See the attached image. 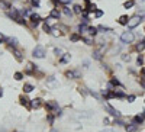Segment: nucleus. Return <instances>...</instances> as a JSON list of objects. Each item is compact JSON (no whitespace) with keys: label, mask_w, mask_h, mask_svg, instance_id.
Returning <instances> with one entry per match:
<instances>
[{"label":"nucleus","mask_w":145,"mask_h":132,"mask_svg":"<svg viewBox=\"0 0 145 132\" xmlns=\"http://www.w3.org/2000/svg\"><path fill=\"white\" fill-rule=\"evenodd\" d=\"M45 54H47V51H45V48H44L42 45H36L32 51V55L35 58H44Z\"/></svg>","instance_id":"1"},{"label":"nucleus","mask_w":145,"mask_h":132,"mask_svg":"<svg viewBox=\"0 0 145 132\" xmlns=\"http://www.w3.org/2000/svg\"><path fill=\"white\" fill-rule=\"evenodd\" d=\"M141 22H142V16H138V15H136V16H133V17H131V19H129L128 28H129V29H133V28H136Z\"/></svg>","instance_id":"2"},{"label":"nucleus","mask_w":145,"mask_h":132,"mask_svg":"<svg viewBox=\"0 0 145 132\" xmlns=\"http://www.w3.org/2000/svg\"><path fill=\"white\" fill-rule=\"evenodd\" d=\"M133 39H135V36H133V33L132 32H123L120 35V41L123 42V44H131V42H133Z\"/></svg>","instance_id":"3"},{"label":"nucleus","mask_w":145,"mask_h":132,"mask_svg":"<svg viewBox=\"0 0 145 132\" xmlns=\"http://www.w3.org/2000/svg\"><path fill=\"white\" fill-rule=\"evenodd\" d=\"M106 109L110 112V115H113V116H116V118H119L120 116V112L118 110V109H115V107H112L110 105H106Z\"/></svg>","instance_id":"4"},{"label":"nucleus","mask_w":145,"mask_h":132,"mask_svg":"<svg viewBox=\"0 0 145 132\" xmlns=\"http://www.w3.org/2000/svg\"><path fill=\"white\" fill-rule=\"evenodd\" d=\"M31 20H32L33 26H36V25L39 23V20H41V17L38 16V15H35V13H32V15H31Z\"/></svg>","instance_id":"5"},{"label":"nucleus","mask_w":145,"mask_h":132,"mask_svg":"<svg viewBox=\"0 0 145 132\" xmlns=\"http://www.w3.org/2000/svg\"><path fill=\"white\" fill-rule=\"evenodd\" d=\"M129 19H131V17H128L126 15H123V16H120V17H119V20H118V22H119L120 25H128Z\"/></svg>","instance_id":"6"},{"label":"nucleus","mask_w":145,"mask_h":132,"mask_svg":"<svg viewBox=\"0 0 145 132\" xmlns=\"http://www.w3.org/2000/svg\"><path fill=\"white\" fill-rule=\"evenodd\" d=\"M125 129H126V132H135L136 129H138V125H135V123H132V125H126V126H125Z\"/></svg>","instance_id":"7"},{"label":"nucleus","mask_w":145,"mask_h":132,"mask_svg":"<svg viewBox=\"0 0 145 132\" xmlns=\"http://www.w3.org/2000/svg\"><path fill=\"white\" fill-rule=\"evenodd\" d=\"M65 76H67L68 79H77V77H79V73H77V71H67Z\"/></svg>","instance_id":"8"},{"label":"nucleus","mask_w":145,"mask_h":132,"mask_svg":"<svg viewBox=\"0 0 145 132\" xmlns=\"http://www.w3.org/2000/svg\"><path fill=\"white\" fill-rule=\"evenodd\" d=\"M32 90H33V86H32V84H29V83L23 84V92H25V93H31Z\"/></svg>","instance_id":"9"},{"label":"nucleus","mask_w":145,"mask_h":132,"mask_svg":"<svg viewBox=\"0 0 145 132\" xmlns=\"http://www.w3.org/2000/svg\"><path fill=\"white\" fill-rule=\"evenodd\" d=\"M142 122H144V118H142V116H135V118H133V123H135V125H141V123H142Z\"/></svg>","instance_id":"10"},{"label":"nucleus","mask_w":145,"mask_h":132,"mask_svg":"<svg viewBox=\"0 0 145 132\" xmlns=\"http://www.w3.org/2000/svg\"><path fill=\"white\" fill-rule=\"evenodd\" d=\"M49 16L54 17V19H58V17H60V12H58L57 9H52V10H51V13H49Z\"/></svg>","instance_id":"11"},{"label":"nucleus","mask_w":145,"mask_h":132,"mask_svg":"<svg viewBox=\"0 0 145 132\" xmlns=\"http://www.w3.org/2000/svg\"><path fill=\"white\" fill-rule=\"evenodd\" d=\"M0 7L1 9H10V3L4 1V0H0Z\"/></svg>","instance_id":"12"},{"label":"nucleus","mask_w":145,"mask_h":132,"mask_svg":"<svg viewBox=\"0 0 145 132\" xmlns=\"http://www.w3.org/2000/svg\"><path fill=\"white\" fill-rule=\"evenodd\" d=\"M70 60H71V55H70V54H64V57H61V60H60V61H61L63 64H65V63H68Z\"/></svg>","instance_id":"13"},{"label":"nucleus","mask_w":145,"mask_h":132,"mask_svg":"<svg viewBox=\"0 0 145 132\" xmlns=\"http://www.w3.org/2000/svg\"><path fill=\"white\" fill-rule=\"evenodd\" d=\"M102 51H103V48L93 52V58H94V60H100V58H102Z\"/></svg>","instance_id":"14"},{"label":"nucleus","mask_w":145,"mask_h":132,"mask_svg":"<svg viewBox=\"0 0 145 132\" xmlns=\"http://www.w3.org/2000/svg\"><path fill=\"white\" fill-rule=\"evenodd\" d=\"M7 42H9L12 47H16V45H17V39H16V38H12V36H10V38H7Z\"/></svg>","instance_id":"15"},{"label":"nucleus","mask_w":145,"mask_h":132,"mask_svg":"<svg viewBox=\"0 0 145 132\" xmlns=\"http://www.w3.org/2000/svg\"><path fill=\"white\" fill-rule=\"evenodd\" d=\"M32 106L35 107V109L41 107V99H35V100H32Z\"/></svg>","instance_id":"16"},{"label":"nucleus","mask_w":145,"mask_h":132,"mask_svg":"<svg viewBox=\"0 0 145 132\" xmlns=\"http://www.w3.org/2000/svg\"><path fill=\"white\" fill-rule=\"evenodd\" d=\"M70 39H71L73 42H77V41H80L81 38H80V35H77V33H73V35L70 36Z\"/></svg>","instance_id":"17"},{"label":"nucleus","mask_w":145,"mask_h":132,"mask_svg":"<svg viewBox=\"0 0 145 132\" xmlns=\"http://www.w3.org/2000/svg\"><path fill=\"white\" fill-rule=\"evenodd\" d=\"M135 48H136V51H142L145 48V42H144V41H141L139 44H136V47H135Z\"/></svg>","instance_id":"18"},{"label":"nucleus","mask_w":145,"mask_h":132,"mask_svg":"<svg viewBox=\"0 0 145 132\" xmlns=\"http://www.w3.org/2000/svg\"><path fill=\"white\" fill-rule=\"evenodd\" d=\"M133 4H135V1L133 0H129V1H125V9H129V7H133Z\"/></svg>","instance_id":"19"},{"label":"nucleus","mask_w":145,"mask_h":132,"mask_svg":"<svg viewBox=\"0 0 145 132\" xmlns=\"http://www.w3.org/2000/svg\"><path fill=\"white\" fill-rule=\"evenodd\" d=\"M87 31H89V33H90V35H93V36H94V35L97 33V28H93V26H89V29H87Z\"/></svg>","instance_id":"20"},{"label":"nucleus","mask_w":145,"mask_h":132,"mask_svg":"<svg viewBox=\"0 0 145 132\" xmlns=\"http://www.w3.org/2000/svg\"><path fill=\"white\" fill-rule=\"evenodd\" d=\"M136 64H138L139 67L144 64V57H142V55H138V58H136Z\"/></svg>","instance_id":"21"},{"label":"nucleus","mask_w":145,"mask_h":132,"mask_svg":"<svg viewBox=\"0 0 145 132\" xmlns=\"http://www.w3.org/2000/svg\"><path fill=\"white\" fill-rule=\"evenodd\" d=\"M13 54L16 55V60H17V61H22V57H20V52H19V51L13 50Z\"/></svg>","instance_id":"22"},{"label":"nucleus","mask_w":145,"mask_h":132,"mask_svg":"<svg viewBox=\"0 0 145 132\" xmlns=\"http://www.w3.org/2000/svg\"><path fill=\"white\" fill-rule=\"evenodd\" d=\"M74 12H76V13H83V9H81L79 4H76V6H74Z\"/></svg>","instance_id":"23"},{"label":"nucleus","mask_w":145,"mask_h":132,"mask_svg":"<svg viewBox=\"0 0 145 132\" xmlns=\"http://www.w3.org/2000/svg\"><path fill=\"white\" fill-rule=\"evenodd\" d=\"M22 77H23L22 73H15V80H22Z\"/></svg>","instance_id":"24"},{"label":"nucleus","mask_w":145,"mask_h":132,"mask_svg":"<svg viewBox=\"0 0 145 132\" xmlns=\"http://www.w3.org/2000/svg\"><path fill=\"white\" fill-rule=\"evenodd\" d=\"M64 13L67 15V16H71V15H73V12H71L68 7H64Z\"/></svg>","instance_id":"25"},{"label":"nucleus","mask_w":145,"mask_h":132,"mask_svg":"<svg viewBox=\"0 0 145 132\" xmlns=\"http://www.w3.org/2000/svg\"><path fill=\"white\" fill-rule=\"evenodd\" d=\"M87 29H89V28H87L86 25H80V26H79V31H80V32H84V31H87Z\"/></svg>","instance_id":"26"},{"label":"nucleus","mask_w":145,"mask_h":132,"mask_svg":"<svg viewBox=\"0 0 145 132\" xmlns=\"http://www.w3.org/2000/svg\"><path fill=\"white\" fill-rule=\"evenodd\" d=\"M44 31H45V32H51L52 29L49 28V25H47V23H45V25H44Z\"/></svg>","instance_id":"27"},{"label":"nucleus","mask_w":145,"mask_h":132,"mask_svg":"<svg viewBox=\"0 0 145 132\" xmlns=\"http://www.w3.org/2000/svg\"><path fill=\"white\" fill-rule=\"evenodd\" d=\"M89 10L90 12H94L96 10V4H89Z\"/></svg>","instance_id":"28"},{"label":"nucleus","mask_w":145,"mask_h":132,"mask_svg":"<svg viewBox=\"0 0 145 132\" xmlns=\"http://www.w3.org/2000/svg\"><path fill=\"white\" fill-rule=\"evenodd\" d=\"M54 52H55V55H61V54H63V51L60 50V48H55V50H54Z\"/></svg>","instance_id":"29"},{"label":"nucleus","mask_w":145,"mask_h":132,"mask_svg":"<svg viewBox=\"0 0 145 132\" xmlns=\"http://www.w3.org/2000/svg\"><path fill=\"white\" fill-rule=\"evenodd\" d=\"M112 84H113V86H122V84H120V83L116 79H113V80H112Z\"/></svg>","instance_id":"30"},{"label":"nucleus","mask_w":145,"mask_h":132,"mask_svg":"<svg viewBox=\"0 0 145 132\" xmlns=\"http://www.w3.org/2000/svg\"><path fill=\"white\" fill-rule=\"evenodd\" d=\"M133 100H135V96H133V94H131V96H128V102H129V103H132Z\"/></svg>","instance_id":"31"},{"label":"nucleus","mask_w":145,"mask_h":132,"mask_svg":"<svg viewBox=\"0 0 145 132\" xmlns=\"http://www.w3.org/2000/svg\"><path fill=\"white\" fill-rule=\"evenodd\" d=\"M122 60H123V61H129L131 58H129V55H126V54H123V55H122Z\"/></svg>","instance_id":"32"},{"label":"nucleus","mask_w":145,"mask_h":132,"mask_svg":"<svg viewBox=\"0 0 145 132\" xmlns=\"http://www.w3.org/2000/svg\"><path fill=\"white\" fill-rule=\"evenodd\" d=\"M84 42H86L87 45H92V39H89V38H84Z\"/></svg>","instance_id":"33"},{"label":"nucleus","mask_w":145,"mask_h":132,"mask_svg":"<svg viewBox=\"0 0 145 132\" xmlns=\"http://www.w3.org/2000/svg\"><path fill=\"white\" fill-rule=\"evenodd\" d=\"M102 15H103V10H96V16L97 17H100Z\"/></svg>","instance_id":"34"},{"label":"nucleus","mask_w":145,"mask_h":132,"mask_svg":"<svg viewBox=\"0 0 145 132\" xmlns=\"http://www.w3.org/2000/svg\"><path fill=\"white\" fill-rule=\"evenodd\" d=\"M58 1H60V3H63V4H68L71 0H58Z\"/></svg>","instance_id":"35"},{"label":"nucleus","mask_w":145,"mask_h":132,"mask_svg":"<svg viewBox=\"0 0 145 132\" xmlns=\"http://www.w3.org/2000/svg\"><path fill=\"white\" fill-rule=\"evenodd\" d=\"M115 123L119 125V126H123V122H122V120H115Z\"/></svg>","instance_id":"36"},{"label":"nucleus","mask_w":145,"mask_h":132,"mask_svg":"<svg viewBox=\"0 0 145 132\" xmlns=\"http://www.w3.org/2000/svg\"><path fill=\"white\" fill-rule=\"evenodd\" d=\"M32 3L35 6H39V0H32Z\"/></svg>","instance_id":"37"},{"label":"nucleus","mask_w":145,"mask_h":132,"mask_svg":"<svg viewBox=\"0 0 145 132\" xmlns=\"http://www.w3.org/2000/svg\"><path fill=\"white\" fill-rule=\"evenodd\" d=\"M102 132H113L112 129H105V131H102Z\"/></svg>","instance_id":"38"},{"label":"nucleus","mask_w":145,"mask_h":132,"mask_svg":"<svg viewBox=\"0 0 145 132\" xmlns=\"http://www.w3.org/2000/svg\"><path fill=\"white\" fill-rule=\"evenodd\" d=\"M1 41H3V35L0 33V44H1Z\"/></svg>","instance_id":"39"},{"label":"nucleus","mask_w":145,"mask_h":132,"mask_svg":"<svg viewBox=\"0 0 145 132\" xmlns=\"http://www.w3.org/2000/svg\"><path fill=\"white\" fill-rule=\"evenodd\" d=\"M141 86H142V87L145 89V83H144V81H141Z\"/></svg>","instance_id":"40"},{"label":"nucleus","mask_w":145,"mask_h":132,"mask_svg":"<svg viewBox=\"0 0 145 132\" xmlns=\"http://www.w3.org/2000/svg\"><path fill=\"white\" fill-rule=\"evenodd\" d=\"M141 73H142V74H145V68H142V71H141Z\"/></svg>","instance_id":"41"},{"label":"nucleus","mask_w":145,"mask_h":132,"mask_svg":"<svg viewBox=\"0 0 145 132\" xmlns=\"http://www.w3.org/2000/svg\"><path fill=\"white\" fill-rule=\"evenodd\" d=\"M144 42H145V39H144Z\"/></svg>","instance_id":"42"},{"label":"nucleus","mask_w":145,"mask_h":132,"mask_svg":"<svg viewBox=\"0 0 145 132\" xmlns=\"http://www.w3.org/2000/svg\"><path fill=\"white\" fill-rule=\"evenodd\" d=\"M13 132H16V131H13Z\"/></svg>","instance_id":"43"}]
</instances>
